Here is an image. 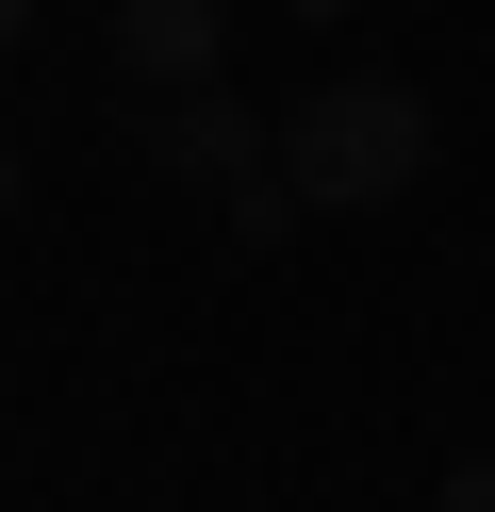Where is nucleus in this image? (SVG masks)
<instances>
[{
  "label": "nucleus",
  "instance_id": "obj_5",
  "mask_svg": "<svg viewBox=\"0 0 495 512\" xmlns=\"http://www.w3.org/2000/svg\"><path fill=\"white\" fill-rule=\"evenodd\" d=\"M17 34H33V0H0V50H17Z\"/></svg>",
  "mask_w": 495,
  "mask_h": 512
},
{
  "label": "nucleus",
  "instance_id": "obj_2",
  "mask_svg": "<svg viewBox=\"0 0 495 512\" xmlns=\"http://www.w3.org/2000/svg\"><path fill=\"white\" fill-rule=\"evenodd\" d=\"M116 67L149 83V100H198V83L231 67V0H116Z\"/></svg>",
  "mask_w": 495,
  "mask_h": 512
},
{
  "label": "nucleus",
  "instance_id": "obj_7",
  "mask_svg": "<svg viewBox=\"0 0 495 512\" xmlns=\"http://www.w3.org/2000/svg\"><path fill=\"white\" fill-rule=\"evenodd\" d=\"M281 17H347V0H281Z\"/></svg>",
  "mask_w": 495,
  "mask_h": 512
},
{
  "label": "nucleus",
  "instance_id": "obj_3",
  "mask_svg": "<svg viewBox=\"0 0 495 512\" xmlns=\"http://www.w3.org/2000/svg\"><path fill=\"white\" fill-rule=\"evenodd\" d=\"M165 166H182V182H215V199H231V182H264V116H231L215 100V83H198V100H165Z\"/></svg>",
  "mask_w": 495,
  "mask_h": 512
},
{
  "label": "nucleus",
  "instance_id": "obj_1",
  "mask_svg": "<svg viewBox=\"0 0 495 512\" xmlns=\"http://www.w3.org/2000/svg\"><path fill=\"white\" fill-rule=\"evenodd\" d=\"M429 149H446V133H429L413 83H314V100L281 116V182H297L314 215H380V199H413Z\"/></svg>",
  "mask_w": 495,
  "mask_h": 512
},
{
  "label": "nucleus",
  "instance_id": "obj_6",
  "mask_svg": "<svg viewBox=\"0 0 495 512\" xmlns=\"http://www.w3.org/2000/svg\"><path fill=\"white\" fill-rule=\"evenodd\" d=\"M0 215H17V133H0Z\"/></svg>",
  "mask_w": 495,
  "mask_h": 512
},
{
  "label": "nucleus",
  "instance_id": "obj_4",
  "mask_svg": "<svg viewBox=\"0 0 495 512\" xmlns=\"http://www.w3.org/2000/svg\"><path fill=\"white\" fill-rule=\"evenodd\" d=\"M429 512H495V463H446V496H429Z\"/></svg>",
  "mask_w": 495,
  "mask_h": 512
}]
</instances>
